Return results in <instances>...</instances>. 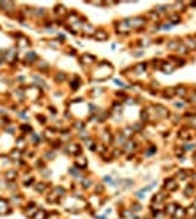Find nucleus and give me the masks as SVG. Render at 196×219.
Wrapping results in <instances>:
<instances>
[{
	"mask_svg": "<svg viewBox=\"0 0 196 219\" xmlns=\"http://www.w3.org/2000/svg\"><path fill=\"white\" fill-rule=\"evenodd\" d=\"M47 218V213L44 210H37V213L34 215V219H45Z\"/></svg>",
	"mask_w": 196,
	"mask_h": 219,
	"instance_id": "nucleus-9",
	"label": "nucleus"
},
{
	"mask_svg": "<svg viewBox=\"0 0 196 219\" xmlns=\"http://www.w3.org/2000/svg\"><path fill=\"white\" fill-rule=\"evenodd\" d=\"M35 59V53H29L26 54V60H34Z\"/></svg>",
	"mask_w": 196,
	"mask_h": 219,
	"instance_id": "nucleus-17",
	"label": "nucleus"
},
{
	"mask_svg": "<svg viewBox=\"0 0 196 219\" xmlns=\"http://www.w3.org/2000/svg\"><path fill=\"white\" fill-rule=\"evenodd\" d=\"M83 161H85V159H82V158H79V159L76 161V164H78V165H79V166H85V165H86V162H83Z\"/></svg>",
	"mask_w": 196,
	"mask_h": 219,
	"instance_id": "nucleus-15",
	"label": "nucleus"
},
{
	"mask_svg": "<svg viewBox=\"0 0 196 219\" xmlns=\"http://www.w3.org/2000/svg\"><path fill=\"white\" fill-rule=\"evenodd\" d=\"M187 213H189V215H195V213H196V209H192V207H190V209L187 210Z\"/></svg>",
	"mask_w": 196,
	"mask_h": 219,
	"instance_id": "nucleus-18",
	"label": "nucleus"
},
{
	"mask_svg": "<svg viewBox=\"0 0 196 219\" xmlns=\"http://www.w3.org/2000/svg\"><path fill=\"white\" fill-rule=\"evenodd\" d=\"M174 91H176V95H180V97H186V95H187V88L184 86V85L177 86Z\"/></svg>",
	"mask_w": 196,
	"mask_h": 219,
	"instance_id": "nucleus-4",
	"label": "nucleus"
},
{
	"mask_svg": "<svg viewBox=\"0 0 196 219\" xmlns=\"http://www.w3.org/2000/svg\"><path fill=\"white\" fill-rule=\"evenodd\" d=\"M193 207H195V209H196V200H195V204H193Z\"/></svg>",
	"mask_w": 196,
	"mask_h": 219,
	"instance_id": "nucleus-20",
	"label": "nucleus"
},
{
	"mask_svg": "<svg viewBox=\"0 0 196 219\" xmlns=\"http://www.w3.org/2000/svg\"><path fill=\"white\" fill-rule=\"evenodd\" d=\"M174 210H176V206H173V204H170V206L167 207V212H170L171 215H173V213H174Z\"/></svg>",
	"mask_w": 196,
	"mask_h": 219,
	"instance_id": "nucleus-16",
	"label": "nucleus"
},
{
	"mask_svg": "<svg viewBox=\"0 0 196 219\" xmlns=\"http://www.w3.org/2000/svg\"><path fill=\"white\" fill-rule=\"evenodd\" d=\"M70 152L72 153H79V146H78V145H70Z\"/></svg>",
	"mask_w": 196,
	"mask_h": 219,
	"instance_id": "nucleus-13",
	"label": "nucleus"
},
{
	"mask_svg": "<svg viewBox=\"0 0 196 219\" xmlns=\"http://www.w3.org/2000/svg\"><path fill=\"white\" fill-rule=\"evenodd\" d=\"M145 69H146V64H138V66L135 67V72H136V73H141V72H143Z\"/></svg>",
	"mask_w": 196,
	"mask_h": 219,
	"instance_id": "nucleus-12",
	"label": "nucleus"
},
{
	"mask_svg": "<svg viewBox=\"0 0 196 219\" xmlns=\"http://www.w3.org/2000/svg\"><path fill=\"white\" fill-rule=\"evenodd\" d=\"M179 45H180V44H177V41L176 40H171V41H168L167 42V47L170 48V50H177Z\"/></svg>",
	"mask_w": 196,
	"mask_h": 219,
	"instance_id": "nucleus-7",
	"label": "nucleus"
},
{
	"mask_svg": "<svg viewBox=\"0 0 196 219\" xmlns=\"http://www.w3.org/2000/svg\"><path fill=\"white\" fill-rule=\"evenodd\" d=\"M10 212V206L6 200L0 199V215H4V213H9Z\"/></svg>",
	"mask_w": 196,
	"mask_h": 219,
	"instance_id": "nucleus-2",
	"label": "nucleus"
},
{
	"mask_svg": "<svg viewBox=\"0 0 196 219\" xmlns=\"http://www.w3.org/2000/svg\"><path fill=\"white\" fill-rule=\"evenodd\" d=\"M4 177H6L7 180H15L16 177H18V172L13 171V169H10V171H7L6 174H4Z\"/></svg>",
	"mask_w": 196,
	"mask_h": 219,
	"instance_id": "nucleus-6",
	"label": "nucleus"
},
{
	"mask_svg": "<svg viewBox=\"0 0 196 219\" xmlns=\"http://www.w3.org/2000/svg\"><path fill=\"white\" fill-rule=\"evenodd\" d=\"M155 111H160V113H161L160 116H161V117H167V114H168V111L162 105H157V107H155Z\"/></svg>",
	"mask_w": 196,
	"mask_h": 219,
	"instance_id": "nucleus-8",
	"label": "nucleus"
},
{
	"mask_svg": "<svg viewBox=\"0 0 196 219\" xmlns=\"http://www.w3.org/2000/svg\"><path fill=\"white\" fill-rule=\"evenodd\" d=\"M81 61H82V63H86V64H89V63H94V61H95V57H92L91 54H83L82 59H81Z\"/></svg>",
	"mask_w": 196,
	"mask_h": 219,
	"instance_id": "nucleus-5",
	"label": "nucleus"
},
{
	"mask_svg": "<svg viewBox=\"0 0 196 219\" xmlns=\"http://www.w3.org/2000/svg\"><path fill=\"white\" fill-rule=\"evenodd\" d=\"M37 190L38 191H43V190H44V185H43V184L41 185H37Z\"/></svg>",
	"mask_w": 196,
	"mask_h": 219,
	"instance_id": "nucleus-19",
	"label": "nucleus"
},
{
	"mask_svg": "<svg viewBox=\"0 0 196 219\" xmlns=\"http://www.w3.org/2000/svg\"><path fill=\"white\" fill-rule=\"evenodd\" d=\"M10 156H12L13 158V159H15V158H21V150H13V152L12 153H10Z\"/></svg>",
	"mask_w": 196,
	"mask_h": 219,
	"instance_id": "nucleus-14",
	"label": "nucleus"
},
{
	"mask_svg": "<svg viewBox=\"0 0 196 219\" xmlns=\"http://www.w3.org/2000/svg\"><path fill=\"white\" fill-rule=\"evenodd\" d=\"M174 95H176V91H174V88L165 89V92H164V97H165V98H173Z\"/></svg>",
	"mask_w": 196,
	"mask_h": 219,
	"instance_id": "nucleus-10",
	"label": "nucleus"
},
{
	"mask_svg": "<svg viewBox=\"0 0 196 219\" xmlns=\"http://www.w3.org/2000/svg\"><path fill=\"white\" fill-rule=\"evenodd\" d=\"M165 187L168 188V190H176V188H177V185H176V183L173 181V180H170V181H165Z\"/></svg>",
	"mask_w": 196,
	"mask_h": 219,
	"instance_id": "nucleus-11",
	"label": "nucleus"
},
{
	"mask_svg": "<svg viewBox=\"0 0 196 219\" xmlns=\"http://www.w3.org/2000/svg\"><path fill=\"white\" fill-rule=\"evenodd\" d=\"M94 38L95 40H98V41H105L108 38V34L105 31H95Z\"/></svg>",
	"mask_w": 196,
	"mask_h": 219,
	"instance_id": "nucleus-3",
	"label": "nucleus"
},
{
	"mask_svg": "<svg viewBox=\"0 0 196 219\" xmlns=\"http://www.w3.org/2000/svg\"><path fill=\"white\" fill-rule=\"evenodd\" d=\"M127 25H129V28L139 29L142 25H145V21H143V18H135V19H130V21H127Z\"/></svg>",
	"mask_w": 196,
	"mask_h": 219,
	"instance_id": "nucleus-1",
	"label": "nucleus"
}]
</instances>
